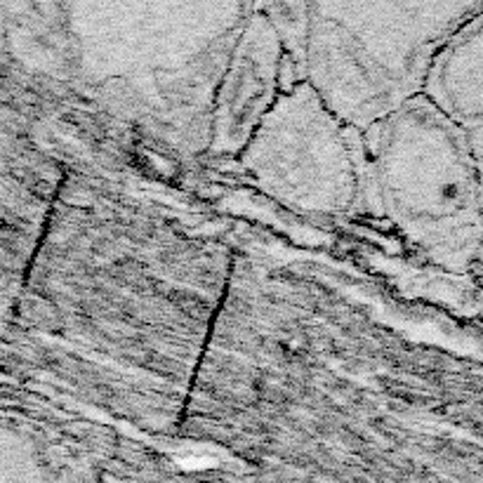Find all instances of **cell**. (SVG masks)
<instances>
[{
    "mask_svg": "<svg viewBox=\"0 0 483 483\" xmlns=\"http://www.w3.org/2000/svg\"><path fill=\"white\" fill-rule=\"evenodd\" d=\"M465 132L483 165V10L436 55L425 92Z\"/></svg>",
    "mask_w": 483,
    "mask_h": 483,
    "instance_id": "5",
    "label": "cell"
},
{
    "mask_svg": "<svg viewBox=\"0 0 483 483\" xmlns=\"http://www.w3.org/2000/svg\"><path fill=\"white\" fill-rule=\"evenodd\" d=\"M483 10L476 3H311L302 80L366 135L425 92L441 48Z\"/></svg>",
    "mask_w": 483,
    "mask_h": 483,
    "instance_id": "1",
    "label": "cell"
},
{
    "mask_svg": "<svg viewBox=\"0 0 483 483\" xmlns=\"http://www.w3.org/2000/svg\"><path fill=\"white\" fill-rule=\"evenodd\" d=\"M283 92V45L269 19L252 5L214 95L210 151L243 153Z\"/></svg>",
    "mask_w": 483,
    "mask_h": 483,
    "instance_id": "4",
    "label": "cell"
},
{
    "mask_svg": "<svg viewBox=\"0 0 483 483\" xmlns=\"http://www.w3.org/2000/svg\"><path fill=\"white\" fill-rule=\"evenodd\" d=\"M250 177L288 207L344 217L371 210L363 135L309 83L285 90L240 153Z\"/></svg>",
    "mask_w": 483,
    "mask_h": 483,
    "instance_id": "3",
    "label": "cell"
},
{
    "mask_svg": "<svg viewBox=\"0 0 483 483\" xmlns=\"http://www.w3.org/2000/svg\"><path fill=\"white\" fill-rule=\"evenodd\" d=\"M371 210L434 264L467 269L481 255V170L465 132L425 95L363 135Z\"/></svg>",
    "mask_w": 483,
    "mask_h": 483,
    "instance_id": "2",
    "label": "cell"
}]
</instances>
